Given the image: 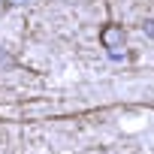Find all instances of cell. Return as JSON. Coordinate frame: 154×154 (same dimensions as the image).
<instances>
[{
  "mask_svg": "<svg viewBox=\"0 0 154 154\" xmlns=\"http://www.w3.org/2000/svg\"><path fill=\"white\" fill-rule=\"evenodd\" d=\"M100 42H103V48L109 51V57H112V60H121V57H124L127 33H124V27H121V24H103V30H100Z\"/></svg>",
  "mask_w": 154,
  "mask_h": 154,
  "instance_id": "1",
  "label": "cell"
},
{
  "mask_svg": "<svg viewBox=\"0 0 154 154\" xmlns=\"http://www.w3.org/2000/svg\"><path fill=\"white\" fill-rule=\"evenodd\" d=\"M12 66H15V57L6 48H0V69H12Z\"/></svg>",
  "mask_w": 154,
  "mask_h": 154,
  "instance_id": "2",
  "label": "cell"
},
{
  "mask_svg": "<svg viewBox=\"0 0 154 154\" xmlns=\"http://www.w3.org/2000/svg\"><path fill=\"white\" fill-rule=\"evenodd\" d=\"M142 30H145V36H148V39H154V18H148V21L142 24Z\"/></svg>",
  "mask_w": 154,
  "mask_h": 154,
  "instance_id": "3",
  "label": "cell"
},
{
  "mask_svg": "<svg viewBox=\"0 0 154 154\" xmlns=\"http://www.w3.org/2000/svg\"><path fill=\"white\" fill-rule=\"evenodd\" d=\"M6 9H9V0H0V18L6 15Z\"/></svg>",
  "mask_w": 154,
  "mask_h": 154,
  "instance_id": "4",
  "label": "cell"
}]
</instances>
